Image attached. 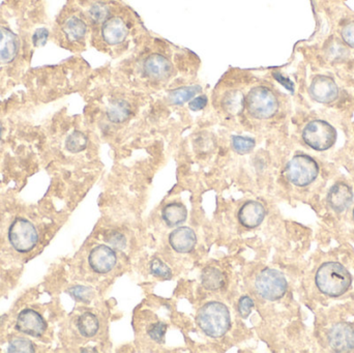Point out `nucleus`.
<instances>
[{"label":"nucleus","instance_id":"9d476101","mask_svg":"<svg viewBox=\"0 0 354 353\" xmlns=\"http://www.w3.org/2000/svg\"><path fill=\"white\" fill-rule=\"evenodd\" d=\"M103 42L107 46L116 47L125 42L129 36V26L125 19L119 16L109 17L101 28Z\"/></svg>","mask_w":354,"mask_h":353},{"label":"nucleus","instance_id":"2eb2a0df","mask_svg":"<svg viewBox=\"0 0 354 353\" xmlns=\"http://www.w3.org/2000/svg\"><path fill=\"white\" fill-rule=\"evenodd\" d=\"M169 243L174 251L187 254L195 249L197 236L195 231L190 227H179L170 233Z\"/></svg>","mask_w":354,"mask_h":353},{"label":"nucleus","instance_id":"6e6552de","mask_svg":"<svg viewBox=\"0 0 354 353\" xmlns=\"http://www.w3.org/2000/svg\"><path fill=\"white\" fill-rule=\"evenodd\" d=\"M339 87L333 78L325 75H318L313 78L309 85V93L315 102L320 104H331L339 97Z\"/></svg>","mask_w":354,"mask_h":353},{"label":"nucleus","instance_id":"0eeeda50","mask_svg":"<svg viewBox=\"0 0 354 353\" xmlns=\"http://www.w3.org/2000/svg\"><path fill=\"white\" fill-rule=\"evenodd\" d=\"M9 241L16 251L27 253L38 243V233L31 222L24 218H17L10 227Z\"/></svg>","mask_w":354,"mask_h":353},{"label":"nucleus","instance_id":"f257e3e1","mask_svg":"<svg viewBox=\"0 0 354 353\" xmlns=\"http://www.w3.org/2000/svg\"><path fill=\"white\" fill-rule=\"evenodd\" d=\"M196 322L206 336L220 338L227 334L231 326L229 309L222 302H206L198 311Z\"/></svg>","mask_w":354,"mask_h":353},{"label":"nucleus","instance_id":"f3484780","mask_svg":"<svg viewBox=\"0 0 354 353\" xmlns=\"http://www.w3.org/2000/svg\"><path fill=\"white\" fill-rule=\"evenodd\" d=\"M19 50V40L11 30L0 26V64L13 62Z\"/></svg>","mask_w":354,"mask_h":353},{"label":"nucleus","instance_id":"4c0bfd02","mask_svg":"<svg viewBox=\"0 0 354 353\" xmlns=\"http://www.w3.org/2000/svg\"><path fill=\"white\" fill-rule=\"evenodd\" d=\"M0 137H1V125H0Z\"/></svg>","mask_w":354,"mask_h":353},{"label":"nucleus","instance_id":"f704fd0d","mask_svg":"<svg viewBox=\"0 0 354 353\" xmlns=\"http://www.w3.org/2000/svg\"><path fill=\"white\" fill-rule=\"evenodd\" d=\"M341 36L346 46L354 49V21L349 22L342 28Z\"/></svg>","mask_w":354,"mask_h":353},{"label":"nucleus","instance_id":"a878e982","mask_svg":"<svg viewBox=\"0 0 354 353\" xmlns=\"http://www.w3.org/2000/svg\"><path fill=\"white\" fill-rule=\"evenodd\" d=\"M87 143H88V139L86 135H84L82 132L75 131L66 138V148L70 153L78 154L87 147Z\"/></svg>","mask_w":354,"mask_h":353},{"label":"nucleus","instance_id":"4be33fe9","mask_svg":"<svg viewBox=\"0 0 354 353\" xmlns=\"http://www.w3.org/2000/svg\"><path fill=\"white\" fill-rule=\"evenodd\" d=\"M202 88L199 85L179 87L173 89L168 95V101L173 105H183L190 102L198 93H201Z\"/></svg>","mask_w":354,"mask_h":353},{"label":"nucleus","instance_id":"6ab92c4d","mask_svg":"<svg viewBox=\"0 0 354 353\" xmlns=\"http://www.w3.org/2000/svg\"><path fill=\"white\" fill-rule=\"evenodd\" d=\"M226 276L214 267H206L201 273V284L208 291H216L225 286Z\"/></svg>","mask_w":354,"mask_h":353},{"label":"nucleus","instance_id":"473e14b6","mask_svg":"<svg viewBox=\"0 0 354 353\" xmlns=\"http://www.w3.org/2000/svg\"><path fill=\"white\" fill-rule=\"evenodd\" d=\"M167 328V324H163V322H157V324L149 326L147 334L151 337V340L155 341V342L163 343Z\"/></svg>","mask_w":354,"mask_h":353},{"label":"nucleus","instance_id":"7c9ffc66","mask_svg":"<svg viewBox=\"0 0 354 353\" xmlns=\"http://www.w3.org/2000/svg\"><path fill=\"white\" fill-rule=\"evenodd\" d=\"M8 351L12 353L16 352H34V346L27 339L18 338L11 341L8 347Z\"/></svg>","mask_w":354,"mask_h":353},{"label":"nucleus","instance_id":"423d86ee","mask_svg":"<svg viewBox=\"0 0 354 353\" xmlns=\"http://www.w3.org/2000/svg\"><path fill=\"white\" fill-rule=\"evenodd\" d=\"M255 289L264 300L276 302L286 294L288 283L281 271L274 269H264L257 275Z\"/></svg>","mask_w":354,"mask_h":353},{"label":"nucleus","instance_id":"58836bf2","mask_svg":"<svg viewBox=\"0 0 354 353\" xmlns=\"http://www.w3.org/2000/svg\"><path fill=\"white\" fill-rule=\"evenodd\" d=\"M353 220H354V210H353Z\"/></svg>","mask_w":354,"mask_h":353},{"label":"nucleus","instance_id":"dca6fc26","mask_svg":"<svg viewBox=\"0 0 354 353\" xmlns=\"http://www.w3.org/2000/svg\"><path fill=\"white\" fill-rule=\"evenodd\" d=\"M266 216L263 204L258 201H246V204L240 208L238 212V221L242 226L249 229H254L258 227L264 220Z\"/></svg>","mask_w":354,"mask_h":353},{"label":"nucleus","instance_id":"20e7f679","mask_svg":"<svg viewBox=\"0 0 354 353\" xmlns=\"http://www.w3.org/2000/svg\"><path fill=\"white\" fill-rule=\"evenodd\" d=\"M287 180L296 186H307L316 180L319 165L313 158L303 154L294 156L285 168Z\"/></svg>","mask_w":354,"mask_h":353},{"label":"nucleus","instance_id":"39448f33","mask_svg":"<svg viewBox=\"0 0 354 353\" xmlns=\"http://www.w3.org/2000/svg\"><path fill=\"white\" fill-rule=\"evenodd\" d=\"M337 130L323 119L309 121L303 131V140L309 147L317 151H325L337 141Z\"/></svg>","mask_w":354,"mask_h":353},{"label":"nucleus","instance_id":"1a4fd4ad","mask_svg":"<svg viewBox=\"0 0 354 353\" xmlns=\"http://www.w3.org/2000/svg\"><path fill=\"white\" fill-rule=\"evenodd\" d=\"M327 340L335 352H350L354 350V328L346 322L335 324L327 334Z\"/></svg>","mask_w":354,"mask_h":353},{"label":"nucleus","instance_id":"4468645a","mask_svg":"<svg viewBox=\"0 0 354 353\" xmlns=\"http://www.w3.org/2000/svg\"><path fill=\"white\" fill-rule=\"evenodd\" d=\"M353 202L352 188L345 182H336L327 194V204L336 212H345Z\"/></svg>","mask_w":354,"mask_h":353},{"label":"nucleus","instance_id":"5701e85b","mask_svg":"<svg viewBox=\"0 0 354 353\" xmlns=\"http://www.w3.org/2000/svg\"><path fill=\"white\" fill-rule=\"evenodd\" d=\"M222 106H223L224 110L229 114H240L246 108V97L242 91H230L224 97Z\"/></svg>","mask_w":354,"mask_h":353},{"label":"nucleus","instance_id":"ddd939ff","mask_svg":"<svg viewBox=\"0 0 354 353\" xmlns=\"http://www.w3.org/2000/svg\"><path fill=\"white\" fill-rule=\"evenodd\" d=\"M143 72L149 78L163 81L169 78L173 72V66L166 56L160 53L151 54L143 64Z\"/></svg>","mask_w":354,"mask_h":353},{"label":"nucleus","instance_id":"aec40b11","mask_svg":"<svg viewBox=\"0 0 354 353\" xmlns=\"http://www.w3.org/2000/svg\"><path fill=\"white\" fill-rule=\"evenodd\" d=\"M62 30L70 42H80L86 36L87 25L82 19L73 16L64 22Z\"/></svg>","mask_w":354,"mask_h":353},{"label":"nucleus","instance_id":"b1692460","mask_svg":"<svg viewBox=\"0 0 354 353\" xmlns=\"http://www.w3.org/2000/svg\"><path fill=\"white\" fill-rule=\"evenodd\" d=\"M77 328L79 332L85 338H92L100 330V322L94 314L85 312L77 320Z\"/></svg>","mask_w":354,"mask_h":353},{"label":"nucleus","instance_id":"412c9836","mask_svg":"<svg viewBox=\"0 0 354 353\" xmlns=\"http://www.w3.org/2000/svg\"><path fill=\"white\" fill-rule=\"evenodd\" d=\"M131 106L123 99L113 101L107 108V119L113 123H123L131 117Z\"/></svg>","mask_w":354,"mask_h":353},{"label":"nucleus","instance_id":"cd10ccee","mask_svg":"<svg viewBox=\"0 0 354 353\" xmlns=\"http://www.w3.org/2000/svg\"><path fill=\"white\" fill-rule=\"evenodd\" d=\"M88 16L94 23H104L110 17V10L108 5L103 3H97L90 7Z\"/></svg>","mask_w":354,"mask_h":353},{"label":"nucleus","instance_id":"c9c22d12","mask_svg":"<svg viewBox=\"0 0 354 353\" xmlns=\"http://www.w3.org/2000/svg\"><path fill=\"white\" fill-rule=\"evenodd\" d=\"M208 99L205 95H198V97H195L193 99L190 101L189 108L191 109L192 111H200L205 108Z\"/></svg>","mask_w":354,"mask_h":353},{"label":"nucleus","instance_id":"bb28decb","mask_svg":"<svg viewBox=\"0 0 354 353\" xmlns=\"http://www.w3.org/2000/svg\"><path fill=\"white\" fill-rule=\"evenodd\" d=\"M256 145V142L253 138L246 136H233L232 137V147L238 155H246L250 154Z\"/></svg>","mask_w":354,"mask_h":353},{"label":"nucleus","instance_id":"7ed1b4c3","mask_svg":"<svg viewBox=\"0 0 354 353\" xmlns=\"http://www.w3.org/2000/svg\"><path fill=\"white\" fill-rule=\"evenodd\" d=\"M279 99L276 93L266 86H256L246 97V108L249 114L256 119H270L279 110Z\"/></svg>","mask_w":354,"mask_h":353},{"label":"nucleus","instance_id":"72a5a7b5","mask_svg":"<svg viewBox=\"0 0 354 353\" xmlns=\"http://www.w3.org/2000/svg\"><path fill=\"white\" fill-rule=\"evenodd\" d=\"M253 308H254V302L252 298L248 295L242 296L238 300V311L240 314V317L248 318L250 316L251 312H252Z\"/></svg>","mask_w":354,"mask_h":353},{"label":"nucleus","instance_id":"c85d7f7f","mask_svg":"<svg viewBox=\"0 0 354 353\" xmlns=\"http://www.w3.org/2000/svg\"><path fill=\"white\" fill-rule=\"evenodd\" d=\"M151 275L160 278V279L169 280L172 278L171 269L163 260L157 258V257L151 260Z\"/></svg>","mask_w":354,"mask_h":353},{"label":"nucleus","instance_id":"a211bd4d","mask_svg":"<svg viewBox=\"0 0 354 353\" xmlns=\"http://www.w3.org/2000/svg\"><path fill=\"white\" fill-rule=\"evenodd\" d=\"M162 218L167 226H179L187 220L188 210L183 204L172 202V204H167L162 210Z\"/></svg>","mask_w":354,"mask_h":353},{"label":"nucleus","instance_id":"9b49d317","mask_svg":"<svg viewBox=\"0 0 354 353\" xmlns=\"http://www.w3.org/2000/svg\"><path fill=\"white\" fill-rule=\"evenodd\" d=\"M88 263L92 271L105 275L114 269L117 263V255L114 249L108 245H97L90 252Z\"/></svg>","mask_w":354,"mask_h":353},{"label":"nucleus","instance_id":"c756f323","mask_svg":"<svg viewBox=\"0 0 354 353\" xmlns=\"http://www.w3.org/2000/svg\"><path fill=\"white\" fill-rule=\"evenodd\" d=\"M68 293L75 300L81 302H90L94 297V291L86 286L76 285L68 289Z\"/></svg>","mask_w":354,"mask_h":353},{"label":"nucleus","instance_id":"2f4dec72","mask_svg":"<svg viewBox=\"0 0 354 353\" xmlns=\"http://www.w3.org/2000/svg\"><path fill=\"white\" fill-rule=\"evenodd\" d=\"M105 241L114 249H125L127 247V239H125V235L123 233L117 232V231L107 232V234L105 235Z\"/></svg>","mask_w":354,"mask_h":353},{"label":"nucleus","instance_id":"e433bc0d","mask_svg":"<svg viewBox=\"0 0 354 353\" xmlns=\"http://www.w3.org/2000/svg\"><path fill=\"white\" fill-rule=\"evenodd\" d=\"M48 36H49V32L46 28H40V29L36 30V34H34V45L36 46L45 45L48 40Z\"/></svg>","mask_w":354,"mask_h":353},{"label":"nucleus","instance_id":"f8f14e48","mask_svg":"<svg viewBox=\"0 0 354 353\" xmlns=\"http://www.w3.org/2000/svg\"><path fill=\"white\" fill-rule=\"evenodd\" d=\"M16 328L20 332L38 338L45 334L47 324L38 312L31 309H26L23 310L18 316Z\"/></svg>","mask_w":354,"mask_h":353},{"label":"nucleus","instance_id":"f03ea898","mask_svg":"<svg viewBox=\"0 0 354 353\" xmlns=\"http://www.w3.org/2000/svg\"><path fill=\"white\" fill-rule=\"evenodd\" d=\"M315 283L325 295L339 297L349 289L352 277L341 263L329 261L323 263L316 273Z\"/></svg>","mask_w":354,"mask_h":353},{"label":"nucleus","instance_id":"393cba45","mask_svg":"<svg viewBox=\"0 0 354 353\" xmlns=\"http://www.w3.org/2000/svg\"><path fill=\"white\" fill-rule=\"evenodd\" d=\"M325 54L327 60L331 62H343L348 58L347 46L337 38H331V42L325 47Z\"/></svg>","mask_w":354,"mask_h":353}]
</instances>
